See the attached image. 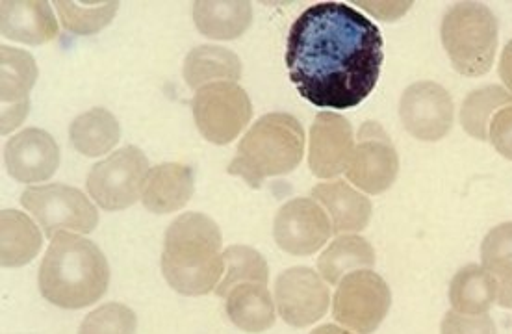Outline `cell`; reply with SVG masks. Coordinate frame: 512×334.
<instances>
[{
  "mask_svg": "<svg viewBox=\"0 0 512 334\" xmlns=\"http://www.w3.org/2000/svg\"><path fill=\"white\" fill-rule=\"evenodd\" d=\"M481 266L498 284V305L512 309V221L500 223L485 236Z\"/></svg>",
  "mask_w": 512,
  "mask_h": 334,
  "instance_id": "cell-27",
  "label": "cell"
},
{
  "mask_svg": "<svg viewBox=\"0 0 512 334\" xmlns=\"http://www.w3.org/2000/svg\"><path fill=\"white\" fill-rule=\"evenodd\" d=\"M449 303L459 314H488L498 303V284L481 264H468L451 279Z\"/></svg>",
  "mask_w": 512,
  "mask_h": 334,
  "instance_id": "cell-23",
  "label": "cell"
},
{
  "mask_svg": "<svg viewBox=\"0 0 512 334\" xmlns=\"http://www.w3.org/2000/svg\"><path fill=\"white\" fill-rule=\"evenodd\" d=\"M440 38L457 73L485 77L496 60L500 23L487 4L459 2L444 13Z\"/></svg>",
  "mask_w": 512,
  "mask_h": 334,
  "instance_id": "cell-5",
  "label": "cell"
},
{
  "mask_svg": "<svg viewBox=\"0 0 512 334\" xmlns=\"http://www.w3.org/2000/svg\"><path fill=\"white\" fill-rule=\"evenodd\" d=\"M440 334H498V329L488 314L468 316L449 310L440 325Z\"/></svg>",
  "mask_w": 512,
  "mask_h": 334,
  "instance_id": "cell-32",
  "label": "cell"
},
{
  "mask_svg": "<svg viewBox=\"0 0 512 334\" xmlns=\"http://www.w3.org/2000/svg\"><path fill=\"white\" fill-rule=\"evenodd\" d=\"M193 23L206 38L231 41L253 23V6L251 2H195Z\"/></svg>",
  "mask_w": 512,
  "mask_h": 334,
  "instance_id": "cell-25",
  "label": "cell"
},
{
  "mask_svg": "<svg viewBox=\"0 0 512 334\" xmlns=\"http://www.w3.org/2000/svg\"><path fill=\"white\" fill-rule=\"evenodd\" d=\"M399 117L405 130L420 142H438L446 138L455 121V104L449 91L431 82H414L403 91Z\"/></svg>",
  "mask_w": 512,
  "mask_h": 334,
  "instance_id": "cell-11",
  "label": "cell"
},
{
  "mask_svg": "<svg viewBox=\"0 0 512 334\" xmlns=\"http://www.w3.org/2000/svg\"><path fill=\"white\" fill-rule=\"evenodd\" d=\"M355 151L353 127L346 117L320 112L308 136V166L318 179H336L346 173Z\"/></svg>",
  "mask_w": 512,
  "mask_h": 334,
  "instance_id": "cell-14",
  "label": "cell"
},
{
  "mask_svg": "<svg viewBox=\"0 0 512 334\" xmlns=\"http://www.w3.org/2000/svg\"><path fill=\"white\" fill-rule=\"evenodd\" d=\"M56 10L60 15V23L65 30L78 34V36H90L110 25L116 17L119 2H65L58 0Z\"/></svg>",
  "mask_w": 512,
  "mask_h": 334,
  "instance_id": "cell-30",
  "label": "cell"
},
{
  "mask_svg": "<svg viewBox=\"0 0 512 334\" xmlns=\"http://www.w3.org/2000/svg\"><path fill=\"white\" fill-rule=\"evenodd\" d=\"M193 119L206 142L229 145L253 117V104L247 91L236 82H214L195 91Z\"/></svg>",
  "mask_w": 512,
  "mask_h": 334,
  "instance_id": "cell-6",
  "label": "cell"
},
{
  "mask_svg": "<svg viewBox=\"0 0 512 334\" xmlns=\"http://www.w3.org/2000/svg\"><path fill=\"white\" fill-rule=\"evenodd\" d=\"M312 199L327 212L333 234L364 231L372 219V201L346 180H331L312 188Z\"/></svg>",
  "mask_w": 512,
  "mask_h": 334,
  "instance_id": "cell-17",
  "label": "cell"
},
{
  "mask_svg": "<svg viewBox=\"0 0 512 334\" xmlns=\"http://www.w3.org/2000/svg\"><path fill=\"white\" fill-rule=\"evenodd\" d=\"M305 156V130L290 114L273 112L256 121L238 145L229 173L260 188L269 177L292 173Z\"/></svg>",
  "mask_w": 512,
  "mask_h": 334,
  "instance_id": "cell-4",
  "label": "cell"
},
{
  "mask_svg": "<svg viewBox=\"0 0 512 334\" xmlns=\"http://www.w3.org/2000/svg\"><path fill=\"white\" fill-rule=\"evenodd\" d=\"M500 78L505 90L512 93V39L505 45L500 58Z\"/></svg>",
  "mask_w": 512,
  "mask_h": 334,
  "instance_id": "cell-34",
  "label": "cell"
},
{
  "mask_svg": "<svg viewBox=\"0 0 512 334\" xmlns=\"http://www.w3.org/2000/svg\"><path fill=\"white\" fill-rule=\"evenodd\" d=\"M121 138L116 116L106 108H91L71 123L69 140L75 151L88 158L110 153Z\"/></svg>",
  "mask_w": 512,
  "mask_h": 334,
  "instance_id": "cell-26",
  "label": "cell"
},
{
  "mask_svg": "<svg viewBox=\"0 0 512 334\" xmlns=\"http://www.w3.org/2000/svg\"><path fill=\"white\" fill-rule=\"evenodd\" d=\"M21 203L51 240L58 232L77 231L88 234L99 225L97 208L84 193L73 186H30L21 195Z\"/></svg>",
  "mask_w": 512,
  "mask_h": 334,
  "instance_id": "cell-7",
  "label": "cell"
},
{
  "mask_svg": "<svg viewBox=\"0 0 512 334\" xmlns=\"http://www.w3.org/2000/svg\"><path fill=\"white\" fill-rule=\"evenodd\" d=\"M2 38L41 45L58 36V23L51 4L43 0H10L0 4Z\"/></svg>",
  "mask_w": 512,
  "mask_h": 334,
  "instance_id": "cell-18",
  "label": "cell"
},
{
  "mask_svg": "<svg viewBox=\"0 0 512 334\" xmlns=\"http://www.w3.org/2000/svg\"><path fill=\"white\" fill-rule=\"evenodd\" d=\"M375 266V249L359 234H342L327 245L318 258V273L327 284L340 281L360 270H372Z\"/></svg>",
  "mask_w": 512,
  "mask_h": 334,
  "instance_id": "cell-24",
  "label": "cell"
},
{
  "mask_svg": "<svg viewBox=\"0 0 512 334\" xmlns=\"http://www.w3.org/2000/svg\"><path fill=\"white\" fill-rule=\"evenodd\" d=\"M8 175L25 184L51 179L60 166V147L47 130L25 129L4 145L2 153Z\"/></svg>",
  "mask_w": 512,
  "mask_h": 334,
  "instance_id": "cell-15",
  "label": "cell"
},
{
  "mask_svg": "<svg viewBox=\"0 0 512 334\" xmlns=\"http://www.w3.org/2000/svg\"><path fill=\"white\" fill-rule=\"evenodd\" d=\"M488 142L503 158L512 162V104L501 108L490 121L488 129Z\"/></svg>",
  "mask_w": 512,
  "mask_h": 334,
  "instance_id": "cell-33",
  "label": "cell"
},
{
  "mask_svg": "<svg viewBox=\"0 0 512 334\" xmlns=\"http://www.w3.org/2000/svg\"><path fill=\"white\" fill-rule=\"evenodd\" d=\"M225 273L216 288V296L227 297L238 284L269 281V266L266 258L249 245H231L223 251Z\"/></svg>",
  "mask_w": 512,
  "mask_h": 334,
  "instance_id": "cell-29",
  "label": "cell"
},
{
  "mask_svg": "<svg viewBox=\"0 0 512 334\" xmlns=\"http://www.w3.org/2000/svg\"><path fill=\"white\" fill-rule=\"evenodd\" d=\"M275 305L284 322L301 329L320 322L327 314L331 290L320 273L305 266H295L277 277Z\"/></svg>",
  "mask_w": 512,
  "mask_h": 334,
  "instance_id": "cell-12",
  "label": "cell"
},
{
  "mask_svg": "<svg viewBox=\"0 0 512 334\" xmlns=\"http://www.w3.org/2000/svg\"><path fill=\"white\" fill-rule=\"evenodd\" d=\"M138 318L121 303H106L90 312L78 327V334H136Z\"/></svg>",
  "mask_w": 512,
  "mask_h": 334,
  "instance_id": "cell-31",
  "label": "cell"
},
{
  "mask_svg": "<svg viewBox=\"0 0 512 334\" xmlns=\"http://www.w3.org/2000/svg\"><path fill=\"white\" fill-rule=\"evenodd\" d=\"M223 236L218 223L199 212H186L167 227L162 273L182 296L216 292L225 273Z\"/></svg>",
  "mask_w": 512,
  "mask_h": 334,
  "instance_id": "cell-3",
  "label": "cell"
},
{
  "mask_svg": "<svg viewBox=\"0 0 512 334\" xmlns=\"http://www.w3.org/2000/svg\"><path fill=\"white\" fill-rule=\"evenodd\" d=\"M38 80V65L32 54L2 45L0 49V101L2 134L17 129L30 110V91Z\"/></svg>",
  "mask_w": 512,
  "mask_h": 334,
  "instance_id": "cell-16",
  "label": "cell"
},
{
  "mask_svg": "<svg viewBox=\"0 0 512 334\" xmlns=\"http://www.w3.org/2000/svg\"><path fill=\"white\" fill-rule=\"evenodd\" d=\"M331 236V219L314 199H292L279 208L273 219L275 242L282 251L294 257H308L318 253Z\"/></svg>",
  "mask_w": 512,
  "mask_h": 334,
  "instance_id": "cell-13",
  "label": "cell"
},
{
  "mask_svg": "<svg viewBox=\"0 0 512 334\" xmlns=\"http://www.w3.org/2000/svg\"><path fill=\"white\" fill-rule=\"evenodd\" d=\"M43 234L36 221L19 210H2L0 216V260L4 268H19L38 257Z\"/></svg>",
  "mask_w": 512,
  "mask_h": 334,
  "instance_id": "cell-21",
  "label": "cell"
},
{
  "mask_svg": "<svg viewBox=\"0 0 512 334\" xmlns=\"http://www.w3.org/2000/svg\"><path fill=\"white\" fill-rule=\"evenodd\" d=\"M509 104H512V93L501 86H487L472 91L462 103V129L475 140L488 142V129L492 117Z\"/></svg>",
  "mask_w": 512,
  "mask_h": 334,
  "instance_id": "cell-28",
  "label": "cell"
},
{
  "mask_svg": "<svg viewBox=\"0 0 512 334\" xmlns=\"http://www.w3.org/2000/svg\"><path fill=\"white\" fill-rule=\"evenodd\" d=\"M149 171L143 151L128 145L91 167L86 186L91 199L104 210H125L140 201Z\"/></svg>",
  "mask_w": 512,
  "mask_h": 334,
  "instance_id": "cell-9",
  "label": "cell"
},
{
  "mask_svg": "<svg viewBox=\"0 0 512 334\" xmlns=\"http://www.w3.org/2000/svg\"><path fill=\"white\" fill-rule=\"evenodd\" d=\"M392 307V292L379 273L360 270L344 277L333 299V318L355 334H372Z\"/></svg>",
  "mask_w": 512,
  "mask_h": 334,
  "instance_id": "cell-8",
  "label": "cell"
},
{
  "mask_svg": "<svg viewBox=\"0 0 512 334\" xmlns=\"http://www.w3.org/2000/svg\"><path fill=\"white\" fill-rule=\"evenodd\" d=\"M310 334H353L351 331L344 329L342 325H334V323H325L320 325L318 329H314Z\"/></svg>",
  "mask_w": 512,
  "mask_h": 334,
  "instance_id": "cell-35",
  "label": "cell"
},
{
  "mask_svg": "<svg viewBox=\"0 0 512 334\" xmlns=\"http://www.w3.org/2000/svg\"><path fill=\"white\" fill-rule=\"evenodd\" d=\"M110 284V266L99 245L82 234L58 232L39 268L41 296L58 309L95 305Z\"/></svg>",
  "mask_w": 512,
  "mask_h": 334,
  "instance_id": "cell-2",
  "label": "cell"
},
{
  "mask_svg": "<svg viewBox=\"0 0 512 334\" xmlns=\"http://www.w3.org/2000/svg\"><path fill=\"white\" fill-rule=\"evenodd\" d=\"M193 190L195 177L192 167L166 162L149 171L141 203L153 214H171L188 205Z\"/></svg>",
  "mask_w": 512,
  "mask_h": 334,
  "instance_id": "cell-19",
  "label": "cell"
},
{
  "mask_svg": "<svg viewBox=\"0 0 512 334\" xmlns=\"http://www.w3.org/2000/svg\"><path fill=\"white\" fill-rule=\"evenodd\" d=\"M399 156L383 125L366 121L359 130L355 151L346 169L347 180L360 192L379 195L397 179Z\"/></svg>",
  "mask_w": 512,
  "mask_h": 334,
  "instance_id": "cell-10",
  "label": "cell"
},
{
  "mask_svg": "<svg viewBox=\"0 0 512 334\" xmlns=\"http://www.w3.org/2000/svg\"><path fill=\"white\" fill-rule=\"evenodd\" d=\"M225 299L229 320L245 333H264L275 325L277 305L266 284H238Z\"/></svg>",
  "mask_w": 512,
  "mask_h": 334,
  "instance_id": "cell-20",
  "label": "cell"
},
{
  "mask_svg": "<svg viewBox=\"0 0 512 334\" xmlns=\"http://www.w3.org/2000/svg\"><path fill=\"white\" fill-rule=\"evenodd\" d=\"M192 90H201L214 82H240L242 62L236 52L218 45H199L188 52L182 69Z\"/></svg>",
  "mask_w": 512,
  "mask_h": 334,
  "instance_id": "cell-22",
  "label": "cell"
},
{
  "mask_svg": "<svg viewBox=\"0 0 512 334\" xmlns=\"http://www.w3.org/2000/svg\"><path fill=\"white\" fill-rule=\"evenodd\" d=\"M379 26L342 2H320L295 19L286 67L299 95L318 108L347 110L375 90L384 62Z\"/></svg>",
  "mask_w": 512,
  "mask_h": 334,
  "instance_id": "cell-1",
  "label": "cell"
}]
</instances>
